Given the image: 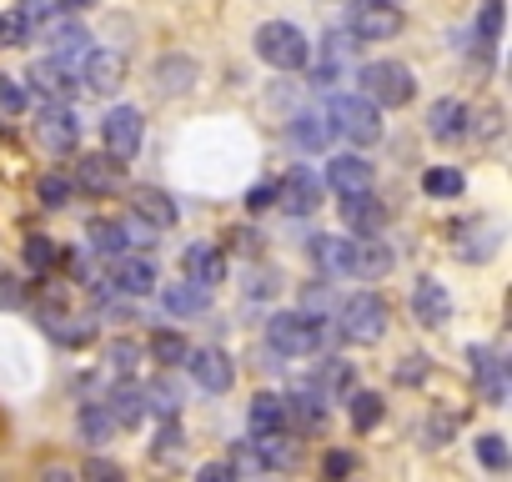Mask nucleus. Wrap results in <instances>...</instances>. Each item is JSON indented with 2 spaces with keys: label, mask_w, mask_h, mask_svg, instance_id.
I'll list each match as a JSON object with an SVG mask.
<instances>
[{
  "label": "nucleus",
  "mask_w": 512,
  "mask_h": 482,
  "mask_svg": "<svg viewBox=\"0 0 512 482\" xmlns=\"http://www.w3.org/2000/svg\"><path fill=\"white\" fill-rule=\"evenodd\" d=\"M312 262L332 277H352V282H377L392 272L397 252L387 241H377V231H352V236H312Z\"/></svg>",
  "instance_id": "nucleus-1"
},
{
  "label": "nucleus",
  "mask_w": 512,
  "mask_h": 482,
  "mask_svg": "<svg viewBox=\"0 0 512 482\" xmlns=\"http://www.w3.org/2000/svg\"><path fill=\"white\" fill-rule=\"evenodd\" d=\"M327 121H332V136H342V141H352V146L382 141V106L367 101V96H352V91L332 96V101H327Z\"/></svg>",
  "instance_id": "nucleus-2"
},
{
  "label": "nucleus",
  "mask_w": 512,
  "mask_h": 482,
  "mask_svg": "<svg viewBox=\"0 0 512 482\" xmlns=\"http://www.w3.org/2000/svg\"><path fill=\"white\" fill-rule=\"evenodd\" d=\"M387 322H392V312H387V302H382L377 292H352V297L337 307V332H342L347 342H357V347L382 342V337H387Z\"/></svg>",
  "instance_id": "nucleus-3"
},
{
  "label": "nucleus",
  "mask_w": 512,
  "mask_h": 482,
  "mask_svg": "<svg viewBox=\"0 0 512 482\" xmlns=\"http://www.w3.org/2000/svg\"><path fill=\"white\" fill-rule=\"evenodd\" d=\"M307 36L292 26V21H267L256 26V56H262L272 71H302L307 66Z\"/></svg>",
  "instance_id": "nucleus-4"
},
{
  "label": "nucleus",
  "mask_w": 512,
  "mask_h": 482,
  "mask_svg": "<svg viewBox=\"0 0 512 482\" xmlns=\"http://www.w3.org/2000/svg\"><path fill=\"white\" fill-rule=\"evenodd\" d=\"M267 342L282 357H312L322 347V317H312V312H277L267 322Z\"/></svg>",
  "instance_id": "nucleus-5"
},
{
  "label": "nucleus",
  "mask_w": 512,
  "mask_h": 482,
  "mask_svg": "<svg viewBox=\"0 0 512 482\" xmlns=\"http://www.w3.org/2000/svg\"><path fill=\"white\" fill-rule=\"evenodd\" d=\"M362 91L377 106H407L417 96V81L402 61H372V66H362Z\"/></svg>",
  "instance_id": "nucleus-6"
},
{
  "label": "nucleus",
  "mask_w": 512,
  "mask_h": 482,
  "mask_svg": "<svg viewBox=\"0 0 512 482\" xmlns=\"http://www.w3.org/2000/svg\"><path fill=\"white\" fill-rule=\"evenodd\" d=\"M347 31L357 41H392L402 31V11L392 0H352L347 6Z\"/></svg>",
  "instance_id": "nucleus-7"
},
{
  "label": "nucleus",
  "mask_w": 512,
  "mask_h": 482,
  "mask_svg": "<svg viewBox=\"0 0 512 482\" xmlns=\"http://www.w3.org/2000/svg\"><path fill=\"white\" fill-rule=\"evenodd\" d=\"M141 131H146V121H141V111H136V106H111V116L101 121L106 156H116V161H131V156L141 151Z\"/></svg>",
  "instance_id": "nucleus-8"
},
{
  "label": "nucleus",
  "mask_w": 512,
  "mask_h": 482,
  "mask_svg": "<svg viewBox=\"0 0 512 482\" xmlns=\"http://www.w3.org/2000/svg\"><path fill=\"white\" fill-rule=\"evenodd\" d=\"M36 136H41V146H51L56 156H71L76 141H81V121H76V111H71L66 101H51V106L36 116Z\"/></svg>",
  "instance_id": "nucleus-9"
},
{
  "label": "nucleus",
  "mask_w": 512,
  "mask_h": 482,
  "mask_svg": "<svg viewBox=\"0 0 512 482\" xmlns=\"http://www.w3.org/2000/svg\"><path fill=\"white\" fill-rule=\"evenodd\" d=\"M277 206L287 216H312L322 206V181L312 176V166H292L282 181H277Z\"/></svg>",
  "instance_id": "nucleus-10"
},
{
  "label": "nucleus",
  "mask_w": 512,
  "mask_h": 482,
  "mask_svg": "<svg viewBox=\"0 0 512 482\" xmlns=\"http://www.w3.org/2000/svg\"><path fill=\"white\" fill-rule=\"evenodd\" d=\"M31 91L41 96V101H76V91H81V76L71 71V61H36L31 66Z\"/></svg>",
  "instance_id": "nucleus-11"
},
{
  "label": "nucleus",
  "mask_w": 512,
  "mask_h": 482,
  "mask_svg": "<svg viewBox=\"0 0 512 482\" xmlns=\"http://www.w3.org/2000/svg\"><path fill=\"white\" fill-rule=\"evenodd\" d=\"M121 176H126V161H116V156H106V151L76 156V186H81L86 196H111V191L121 186Z\"/></svg>",
  "instance_id": "nucleus-12"
},
{
  "label": "nucleus",
  "mask_w": 512,
  "mask_h": 482,
  "mask_svg": "<svg viewBox=\"0 0 512 482\" xmlns=\"http://www.w3.org/2000/svg\"><path fill=\"white\" fill-rule=\"evenodd\" d=\"M357 36L352 31H332L327 41H322V66L312 71V86H337L347 71H352V56H357Z\"/></svg>",
  "instance_id": "nucleus-13"
},
{
  "label": "nucleus",
  "mask_w": 512,
  "mask_h": 482,
  "mask_svg": "<svg viewBox=\"0 0 512 482\" xmlns=\"http://www.w3.org/2000/svg\"><path fill=\"white\" fill-rule=\"evenodd\" d=\"M412 317H417V327H427V332H437V327L452 322V297H447V287H442L437 277H422V282L412 287Z\"/></svg>",
  "instance_id": "nucleus-14"
},
{
  "label": "nucleus",
  "mask_w": 512,
  "mask_h": 482,
  "mask_svg": "<svg viewBox=\"0 0 512 482\" xmlns=\"http://www.w3.org/2000/svg\"><path fill=\"white\" fill-rule=\"evenodd\" d=\"M206 392H226L231 382H236V367H231V357L226 352H216V347H191L186 352V362H181Z\"/></svg>",
  "instance_id": "nucleus-15"
},
{
  "label": "nucleus",
  "mask_w": 512,
  "mask_h": 482,
  "mask_svg": "<svg viewBox=\"0 0 512 482\" xmlns=\"http://www.w3.org/2000/svg\"><path fill=\"white\" fill-rule=\"evenodd\" d=\"M342 226H347V231H382V226H387V201H382L372 186L347 191V196H342Z\"/></svg>",
  "instance_id": "nucleus-16"
},
{
  "label": "nucleus",
  "mask_w": 512,
  "mask_h": 482,
  "mask_svg": "<svg viewBox=\"0 0 512 482\" xmlns=\"http://www.w3.org/2000/svg\"><path fill=\"white\" fill-rule=\"evenodd\" d=\"M181 277H191L201 287H221L226 282V252L211 247V241H191L181 252Z\"/></svg>",
  "instance_id": "nucleus-17"
},
{
  "label": "nucleus",
  "mask_w": 512,
  "mask_h": 482,
  "mask_svg": "<svg viewBox=\"0 0 512 482\" xmlns=\"http://www.w3.org/2000/svg\"><path fill=\"white\" fill-rule=\"evenodd\" d=\"M121 81H126V56L121 51H86V71H81L86 91L111 96V91H121Z\"/></svg>",
  "instance_id": "nucleus-18"
},
{
  "label": "nucleus",
  "mask_w": 512,
  "mask_h": 482,
  "mask_svg": "<svg viewBox=\"0 0 512 482\" xmlns=\"http://www.w3.org/2000/svg\"><path fill=\"white\" fill-rule=\"evenodd\" d=\"M467 362H472L477 392H482L492 407H502V397H507V362H502L492 347H467Z\"/></svg>",
  "instance_id": "nucleus-19"
},
{
  "label": "nucleus",
  "mask_w": 512,
  "mask_h": 482,
  "mask_svg": "<svg viewBox=\"0 0 512 482\" xmlns=\"http://www.w3.org/2000/svg\"><path fill=\"white\" fill-rule=\"evenodd\" d=\"M111 287L126 292V297H146V292L156 287V262H151V257H131V252H121L116 267H111Z\"/></svg>",
  "instance_id": "nucleus-20"
},
{
  "label": "nucleus",
  "mask_w": 512,
  "mask_h": 482,
  "mask_svg": "<svg viewBox=\"0 0 512 482\" xmlns=\"http://www.w3.org/2000/svg\"><path fill=\"white\" fill-rule=\"evenodd\" d=\"M246 427H251V437L287 432V397H277V392H256L251 407H246Z\"/></svg>",
  "instance_id": "nucleus-21"
},
{
  "label": "nucleus",
  "mask_w": 512,
  "mask_h": 482,
  "mask_svg": "<svg viewBox=\"0 0 512 482\" xmlns=\"http://www.w3.org/2000/svg\"><path fill=\"white\" fill-rule=\"evenodd\" d=\"M467 106L457 101V96H442V101H432V111H427V131L437 136V141H462L467 136Z\"/></svg>",
  "instance_id": "nucleus-22"
},
{
  "label": "nucleus",
  "mask_w": 512,
  "mask_h": 482,
  "mask_svg": "<svg viewBox=\"0 0 512 482\" xmlns=\"http://www.w3.org/2000/svg\"><path fill=\"white\" fill-rule=\"evenodd\" d=\"M106 412L121 422V427H136L146 417V392L131 382V377H116V387L106 392Z\"/></svg>",
  "instance_id": "nucleus-23"
},
{
  "label": "nucleus",
  "mask_w": 512,
  "mask_h": 482,
  "mask_svg": "<svg viewBox=\"0 0 512 482\" xmlns=\"http://www.w3.org/2000/svg\"><path fill=\"white\" fill-rule=\"evenodd\" d=\"M196 76H201V66H196L191 56H166V61H156V91H161V96H186V91L196 86Z\"/></svg>",
  "instance_id": "nucleus-24"
},
{
  "label": "nucleus",
  "mask_w": 512,
  "mask_h": 482,
  "mask_svg": "<svg viewBox=\"0 0 512 482\" xmlns=\"http://www.w3.org/2000/svg\"><path fill=\"white\" fill-rule=\"evenodd\" d=\"M46 41H51L56 61H76V56L91 51V36H86L81 21H46Z\"/></svg>",
  "instance_id": "nucleus-25"
},
{
  "label": "nucleus",
  "mask_w": 512,
  "mask_h": 482,
  "mask_svg": "<svg viewBox=\"0 0 512 482\" xmlns=\"http://www.w3.org/2000/svg\"><path fill=\"white\" fill-rule=\"evenodd\" d=\"M327 141H332L327 111H297V116H292V146H297V151H322Z\"/></svg>",
  "instance_id": "nucleus-26"
},
{
  "label": "nucleus",
  "mask_w": 512,
  "mask_h": 482,
  "mask_svg": "<svg viewBox=\"0 0 512 482\" xmlns=\"http://www.w3.org/2000/svg\"><path fill=\"white\" fill-rule=\"evenodd\" d=\"M327 181H332V191H362V186H372V161H362V156H332V166H327Z\"/></svg>",
  "instance_id": "nucleus-27"
},
{
  "label": "nucleus",
  "mask_w": 512,
  "mask_h": 482,
  "mask_svg": "<svg viewBox=\"0 0 512 482\" xmlns=\"http://www.w3.org/2000/svg\"><path fill=\"white\" fill-rule=\"evenodd\" d=\"M166 307L176 312V317H201L206 307H211V287H201V282H171L166 287Z\"/></svg>",
  "instance_id": "nucleus-28"
},
{
  "label": "nucleus",
  "mask_w": 512,
  "mask_h": 482,
  "mask_svg": "<svg viewBox=\"0 0 512 482\" xmlns=\"http://www.w3.org/2000/svg\"><path fill=\"white\" fill-rule=\"evenodd\" d=\"M86 236H91V252H96V257H121V252L131 247L126 221H106V216H96V221L86 226Z\"/></svg>",
  "instance_id": "nucleus-29"
},
{
  "label": "nucleus",
  "mask_w": 512,
  "mask_h": 482,
  "mask_svg": "<svg viewBox=\"0 0 512 482\" xmlns=\"http://www.w3.org/2000/svg\"><path fill=\"white\" fill-rule=\"evenodd\" d=\"M136 216H141L146 226L166 231V226H176V201H171L166 191H151V186H141V191H136Z\"/></svg>",
  "instance_id": "nucleus-30"
},
{
  "label": "nucleus",
  "mask_w": 512,
  "mask_h": 482,
  "mask_svg": "<svg viewBox=\"0 0 512 482\" xmlns=\"http://www.w3.org/2000/svg\"><path fill=\"white\" fill-rule=\"evenodd\" d=\"M287 422H297V427H322L327 422V407H322V387H302L297 397H287Z\"/></svg>",
  "instance_id": "nucleus-31"
},
{
  "label": "nucleus",
  "mask_w": 512,
  "mask_h": 482,
  "mask_svg": "<svg viewBox=\"0 0 512 482\" xmlns=\"http://www.w3.org/2000/svg\"><path fill=\"white\" fill-rule=\"evenodd\" d=\"M462 186H467V181H462V171H452V166H427V171H422V191L437 196V201H457Z\"/></svg>",
  "instance_id": "nucleus-32"
},
{
  "label": "nucleus",
  "mask_w": 512,
  "mask_h": 482,
  "mask_svg": "<svg viewBox=\"0 0 512 482\" xmlns=\"http://www.w3.org/2000/svg\"><path fill=\"white\" fill-rule=\"evenodd\" d=\"M186 352H191V342H186L181 332H171V327L151 332V362H161V367H181Z\"/></svg>",
  "instance_id": "nucleus-33"
},
{
  "label": "nucleus",
  "mask_w": 512,
  "mask_h": 482,
  "mask_svg": "<svg viewBox=\"0 0 512 482\" xmlns=\"http://www.w3.org/2000/svg\"><path fill=\"white\" fill-rule=\"evenodd\" d=\"M347 412H352V427H357V432H372V427L382 422V397L352 387V392H347Z\"/></svg>",
  "instance_id": "nucleus-34"
},
{
  "label": "nucleus",
  "mask_w": 512,
  "mask_h": 482,
  "mask_svg": "<svg viewBox=\"0 0 512 482\" xmlns=\"http://www.w3.org/2000/svg\"><path fill=\"white\" fill-rule=\"evenodd\" d=\"M76 427H81V437H86V442H111L116 417L106 412V402H86V407H81V417H76Z\"/></svg>",
  "instance_id": "nucleus-35"
},
{
  "label": "nucleus",
  "mask_w": 512,
  "mask_h": 482,
  "mask_svg": "<svg viewBox=\"0 0 512 482\" xmlns=\"http://www.w3.org/2000/svg\"><path fill=\"white\" fill-rule=\"evenodd\" d=\"M106 367H111L116 377H136V367H141V347L126 342V337H116V342L106 347Z\"/></svg>",
  "instance_id": "nucleus-36"
},
{
  "label": "nucleus",
  "mask_w": 512,
  "mask_h": 482,
  "mask_svg": "<svg viewBox=\"0 0 512 482\" xmlns=\"http://www.w3.org/2000/svg\"><path fill=\"white\" fill-rule=\"evenodd\" d=\"M21 257H26L31 272H51V262H56V241L41 236V231H31V236H26V247H21Z\"/></svg>",
  "instance_id": "nucleus-37"
},
{
  "label": "nucleus",
  "mask_w": 512,
  "mask_h": 482,
  "mask_svg": "<svg viewBox=\"0 0 512 482\" xmlns=\"http://www.w3.org/2000/svg\"><path fill=\"white\" fill-rule=\"evenodd\" d=\"M477 41L482 46H497L502 41V0H482V11H477Z\"/></svg>",
  "instance_id": "nucleus-38"
},
{
  "label": "nucleus",
  "mask_w": 512,
  "mask_h": 482,
  "mask_svg": "<svg viewBox=\"0 0 512 482\" xmlns=\"http://www.w3.org/2000/svg\"><path fill=\"white\" fill-rule=\"evenodd\" d=\"M146 392V407L151 412H161V417H176L181 412V392L171 387V382H151V387H141Z\"/></svg>",
  "instance_id": "nucleus-39"
},
{
  "label": "nucleus",
  "mask_w": 512,
  "mask_h": 482,
  "mask_svg": "<svg viewBox=\"0 0 512 482\" xmlns=\"http://www.w3.org/2000/svg\"><path fill=\"white\" fill-rule=\"evenodd\" d=\"M31 31H36V26H31L21 11H6V16H0V46H26Z\"/></svg>",
  "instance_id": "nucleus-40"
},
{
  "label": "nucleus",
  "mask_w": 512,
  "mask_h": 482,
  "mask_svg": "<svg viewBox=\"0 0 512 482\" xmlns=\"http://www.w3.org/2000/svg\"><path fill=\"white\" fill-rule=\"evenodd\" d=\"M46 332L56 337V342H71V347H81V342H91V322H81V327H66V317H56V312H46Z\"/></svg>",
  "instance_id": "nucleus-41"
},
{
  "label": "nucleus",
  "mask_w": 512,
  "mask_h": 482,
  "mask_svg": "<svg viewBox=\"0 0 512 482\" xmlns=\"http://www.w3.org/2000/svg\"><path fill=\"white\" fill-rule=\"evenodd\" d=\"M477 457H482V467L502 472V467H507V442H502L497 432H487V437H477Z\"/></svg>",
  "instance_id": "nucleus-42"
},
{
  "label": "nucleus",
  "mask_w": 512,
  "mask_h": 482,
  "mask_svg": "<svg viewBox=\"0 0 512 482\" xmlns=\"http://www.w3.org/2000/svg\"><path fill=\"white\" fill-rule=\"evenodd\" d=\"M452 437V417H427L422 422V447H447Z\"/></svg>",
  "instance_id": "nucleus-43"
},
{
  "label": "nucleus",
  "mask_w": 512,
  "mask_h": 482,
  "mask_svg": "<svg viewBox=\"0 0 512 482\" xmlns=\"http://www.w3.org/2000/svg\"><path fill=\"white\" fill-rule=\"evenodd\" d=\"M0 111L6 116H16V111H26V91L11 81V76H0Z\"/></svg>",
  "instance_id": "nucleus-44"
},
{
  "label": "nucleus",
  "mask_w": 512,
  "mask_h": 482,
  "mask_svg": "<svg viewBox=\"0 0 512 482\" xmlns=\"http://www.w3.org/2000/svg\"><path fill=\"white\" fill-rule=\"evenodd\" d=\"M267 206H277V181H256L246 191V211H267Z\"/></svg>",
  "instance_id": "nucleus-45"
},
{
  "label": "nucleus",
  "mask_w": 512,
  "mask_h": 482,
  "mask_svg": "<svg viewBox=\"0 0 512 482\" xmlns=\"http://www.w3.org/2000/svg\"><path fill=\"white\" fill-rule=\"evenodd\" d=\"M41 201H46V206H66V201H71V181H66V176H46V181H41Z\"/></svg>",
  "instance_id": "nucleus-46"
},
{
  "label": "nucleus",
  "mask_w": 512,
  "mask_h": 482,
  "mask_svg": "<svg viewBox=\"0 0 512 482\" xmlns=\"http://www.w3.org/2000/svg\"><path fill=\"white\" fill-rule=\"evenodd\" d=\"M21 16H26L31 26H41V21L56 16V0H21Z\"/></svg>",
  "instance_id": "nucleus-47"
},
{
  "label": "nucleus",
  "mask_w": 512,
  "mask_h": 482,
  "mask_svg": "<svg viewBox=\"0 0 512 482\" xmlns=\"http://www.w3.org/2000/svg\"><path fill=\"white\" fill-rule=\"evenodd\" d=\"M352 467H357V457H352V452H327V462H322V472H327V477H347Z\"/></svg>",
  "instance_id": "nucleus-48"
},
{
  "label": "nucleus",
  "mask_w": 512,
  "mask_h": 482,
  "mask_svg": "<svg viewBox=\"0 0 512 482\" xmlns=\"http://www.w3.org/2000/svg\"><path fill=\"white\" fill-rule=\"evenodd\" d=\"M196 477H201V482H236V467H231V462H206Z\"/></svg>",
  "instance_id": "nucleus-49"
},
{
  "label": "nucleus",
  "mask_w": 512,
  "mask_h": 482,
  "mask_svg": "<svg viewBox=\"0 0 512 482\" xmlns=\"http://www.w3.org/2000/svg\"><path fill=\"white\" fill-rule=\"evenodd\" d=\"M21 297H26V292H21V282L0 272V307H21Z\"/></svg>",
  "instance_id": "nucleus-50"
},
{
  "label": "nucleus",
  "mask_w": 512,
  "mask_h": 482,
  "mask_svg": "<svg viewBox=\"0 0 512 482\" xmlns=\"http://www.w3.org/2000/svg\"><path fill=\"white\" fill-rule=\"evenodd\" d=\"M86 477H111V482H116V477H121V467H116V462H106V457H91V462H86Z\"/></svg>",
  "instance_id": "nucleus-51"
},
{
  "label": "nucleus",
  "mask_w": 512,
  "mask_h": 482,
  "mask_svg": "<svg viewBox=\"0 0 512 482\" xmlns=\"http://www.w3.org/2000/svg\"><path fill=\"white\" fill-rule=\"evenodd\" d=\"M332 387H337V397H347V392L357 387V377H352V372H347V367L337 362V367H332Z\"/></svg>",
  "instance_id": "nucleus-52"
},
{
  "label": "nucleus",
  "mask_w": 512,
  "mask_h": 482,
  "mask_svg": "<svg viewBox=\"0 0 512 482\" xmlns=\"http://www.w3.org/2000/svg\"><path fill=\"white\" fill-rule=\"evenodd\" d=\"M422 362H427V357H407V367H402V382H417V377H422Z\"/></svg>",
  "instance_id": "nucleus-53"
},
{
  "label": "nucleus",
  "mask_w": 512,
  "mask_h": 482,
  "mask_svg": "<svg viewBox=\"0 0 512 482\" xmlns=\"http://www.w3.org/2000/svg\"><path fill=\"white\" fill-rule=\"evenodd\" d=\"M96 0H56V11H91Z\"/></svg>",
  "instance_id": "nucleus-54"
},
{
  "label": "nucleus",
  "mask_w": 512,
  "mask_h": 482,
  "mask_svg": "<svg viewBox=\"0 0 512 482\" xmlns=\"http://www.w3.org/2000/svg\"><path fill=\"white\" fill-rule=\"evenodd\" d=\"M392 6H397V0H392Z\"/></svg>",
  "instance_id": "nucleus-55"
}]
</instances>
